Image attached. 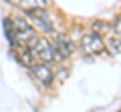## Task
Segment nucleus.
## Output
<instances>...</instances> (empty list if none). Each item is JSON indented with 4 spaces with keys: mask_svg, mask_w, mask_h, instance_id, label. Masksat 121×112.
Masks as SVG:
<instances>
[{
    "mask_svg": "<svg viewBox=\"0 0 121 112\" xmlns=\"http://www.w3.org/2000/svg\"><path fill=\"white\" fill-rule=\"evenodd\" d=\"M26 16V20L32 24V28L36 30V34L52 38L56 32L67 30V24H69V16L60 12L56 6L51 8H36V10H24L22 12Z\"/></svg>",
    "mask_w": 121,
    "mask_h": 112,
    "instance_id": "nucleus-1",
    "label": "nucleus"
},
{
    "mask_svg": "<svg viewBox=\"0 0 121 112\" xmlns=\"http://www.w3.org/2000/svg\"><path fill=\"white\" fill-rule=\"evenodd\" d=\"M79 56L89 62L95 58H109V52L105 50V38L87 28L81 42H79Z\"/></svg>",
    "mask_w": 121,
    "mask_h": 112,
    "instance_id": "nucleus-2",
    "label": "nucleus"
},
{
    "mask_svg": "<svg viewBox=\"0 0 121 112\" xmlns=\"http://www.w3.org/2000/svg\"><path fill=\"white\" fill-rule=\"evenodd\" d=\"M30 80L39 86L40 92H55L56 90V78H55V64L48 62H36L32 68L26 70Z\"/></svg>",
    "mask_w": 121,
    "mask_h": 112,
    "instance_id": "nucleus-3",
    "label": "nucleus"
},
{
    "mask_svg": "<svg viewBox=\"0 0 121 112\" xmlns=\"http://www.w3.org/2000/svg\"><path fill=\"white\" fill-rule=\"evenodd\" d=\"M8 16H10V22H12V28H14L16 46H28V44L39 36L36 30L32 28V24L26 20V16L20 10H8Z\"/></svg>",
    "mask_w": 121,
    "mask_h": 112,
    "instance_id": "nucleus-4",
    "label": "nucleus"
},
{
    "mask_svg": "<svg viewBox=\"0 0 121 112\" xmlns=\"http://www.w3.org/2000/svg\"><path fill=\"white\" fill-rule=\"evenodd\" d=\"M51 40H52V44L56 46V50L65 56L67 60H73V58H77V56H79V46H77V42L71 38V34L67 30L56 32Z\"/></svg>",
    "mask_w": 121,
    "mask_h": 112,
    "instance_id": "nucleus-5",
    "label": "nucleus"
},
{
    "mask_svg": "<svg viewBox=\"0 0 121 112\" xmlns=\"http://www.w3.org/2000/svg\"><path fill=\"white\" fill-rule=\"evenodd\" d=\"M8 54H10V58H12V60L16 62L20 68H24V70L32 68V66L36 64V58H35V54H32V50H30L28 46L8 48Z\"/></svg>",
    "mask_w": 121,
    "mask_h": 112,
    "instance_id": "nucleus-6",
    "label": "nucleus"
},
{
    "mask_svg": "<svg viewBox=\"0 0 121 112\" xmlns=\"http://www.w3.org/2000/svg\"><path fill=\"white\" fill-rule=\"evenodd\" d=\"M87 28L93 32H97V34H101L105 38L107 34H111L113 32V24H111V18H91V20H87Z\"/></svg>",
    "mask_w": 121,
    "mask_h": 112,
    "instance_id": "nucleus-7",
    "label": "nucleus"
},
{
    "mask_svg": "<svg viewBox=\"0 0 121 112\" xmlns=\"http://www.w3.org/2000/svg\"><path fill=\"white\" fill-rule=\"evenodd\" d=\"M52 0H16V10L24 12V10H36V8H51Z\"/></svg>",
    "mask_w": 121,
    "mask_h": 112,
    "instance_id": "nucleus-8",
    "label": "nucleus"
},
{
    "mask_svg": "<svg viewBox=\"0 0 121 112\" xmlns=\"http://www.w3.org/2000/svg\"><path fill=\"white\" fill-rule=\"evenodd\" d=\"M105 50L109 52V58H117L121 56V36L117 34H107L105 36Z\"/></svg>",
    "mask_w": 121,
    "mask_h": 112,
    "instance_id": "nucleus-9",
    "label": "nucleus"
},
{
    "mask_svg": "<svg viewBox=\"0 0 121 112\" xmlns=\"http://www.w3.org/2000/svg\"><path fill=\"white\" fill-rule=\"evenodd\" d=\"M2 36H4L8 48H16V38H14V28H12V22H10L8 12L2 16Z\"/></svg>",
    "mask_w": 121,
    "mask_h": 112,
    "instance_id": "nucleus-10",
    "label": "nucleus"
},
{
    "mask_svg": "<svg viewBox=\"0 0 121 112\" xmlns=\"http://www.w3.org/2000/svg\"><path fill=\"white\" fill-rule=\"evenodd\" d=\"M71 74V64H60V66H55V78H56V86H60L63 82L69 78Z\"/></svg>",
    "mask_w": 121,
    "mask_h": 112,
    "instance_id": "nucleus-11",
    "label": "nucleus"
},
{
    "mask_svg": "<svg viewBox=\"0 0 121 112\" xmlns=\"http://www.w3.org/2000/svg\"><path fill=\"white\" fill-rule=\"evenodd\" d=\"M111 24H113V34L121 36V12H117V14L111 16Z\"/></svg>",
    "mask_w": 121,
    "mask_h": 112,
    "instance_id": "nucleus-12",
    "label": "nucleus"
},
{
    "mask_svg": "<svg viewBox=\"0 0 121 112\" xmlns=\"http://www.w3.org/2000/svg\"><path fill=\"white\" fill-rule=\"evenodd\" d=\"M117 12H121V2H119V10H117Z\"/></svg>",
    "mask_w": 121,
    "mask_h": 112,
    "instance_id": "nucleus-13",
    "label": "nucleus"
}]
</instances>
